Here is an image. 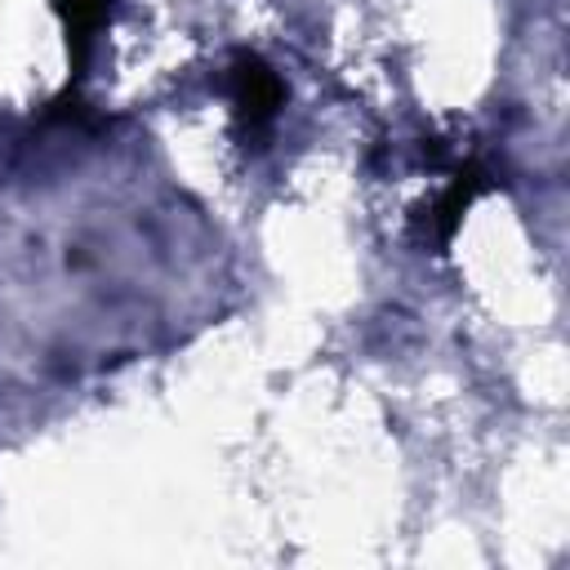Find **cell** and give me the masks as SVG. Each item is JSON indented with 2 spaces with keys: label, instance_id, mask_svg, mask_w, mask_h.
<instances>
[{
  "label": "cell",
  "instance_id": "obj_1",
  "mask_svg": "<svg viewBox=\"0 0 570 570\" xmlns=\"http://www.w3.org/2000/svg\"><path fill=\"white\" fill-rule=\"evenodd\" d=\"M281 102H285V89H281L276 71H272L263 58L240 53V58L232 62V107H236V120H240L249 134H258V129H267V125L276 120Z\"/></svg>",
  "mask_w": 570,
  "mask_h": 570
}]
</instances>
